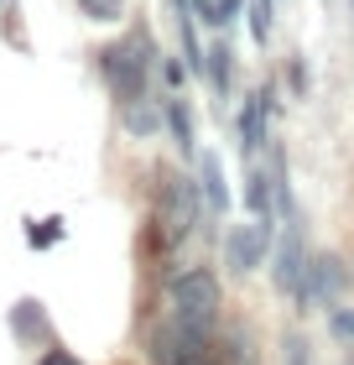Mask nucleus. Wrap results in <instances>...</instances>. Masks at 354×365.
Instances as JSON below:
<instances>
[{"label":"nucleus","mask_w":354,"mask_h":365,"mask_svg":"<svg viewBox=\"0 0 354 365\" xmlns=\"http://www.w3.org/2000/svg\"><path fill=\"white\" fill-rule=\"evenodd\" d=\"M219 308H224V287H219V272L214 267H188V272L167 277V319L182 324L188 334L214 339Z\"/></svg>","instance_id":"nucleus-1"},{"label":"nucleus","mask_w":354,"mask_h":365,"mask_svg":"<svg viewBox=\"0 0 354 365\" xmlns=\"http://www.w3.org/2000/svg\"><path fill=\"white\" fill-rule=\"evenodd\" d=\"M162 63V53L151 47V37L136 26L125 31L120 42H110L105 53H99V73H105L110 94L120 99V105H130V99H146L151 94V68Z\"/></svg>","instance_id":"nucleus-2"},{"label":"nucleus","mask_w":354,"mask_h":365,"mask_svg":"<svg viewBox=\"0 0 354 365\" xmlns=\"http://www.w3.org/2000/svg\"><path fill=\"white\" fill-rule=\"evenodd\" d=\"M204 209H209V204H204V188H198V178H188V173H162V188H157L162 251H177V245L198 230Z\"/></svg>","instance_id":"nucleus-3"},{"label":"nucleus","mask_w":354,"mask_h":365,"mask_svg":"<svg viewBox=\"0 0 354 365\" xmlns=\"http://www.w3.org/2000/svg\"><path fill=\"white\" fill-rule=\"evenodd\" d=\"M308 267H313V251H308V235H302V220L292 214L281 230V240H276V256H271V282H276V292H286L297 303L302 297V282H308Z\"/></svg>","instance_id":"nucleus-4"},{"label":"nucleus","mask_w":354,"mask_h":365,"mask_svg":"<svg viewBox=\"0 0 354 365\" xmlns=\"http://www.w3.org/2000/svg\"><path fill=\"white\" fill-rule=\"evenodd\" d=\"M146 355H151V365H214L209 339L204 334H188V329L172 324V319H162L157 329H151Z\"/></svg>","instance_id":"nucleus-5"},{"label":"nucleus","mask_w":354,"mask_h":365,"mask_svg":"<svg viewBox=\"0 0 354 365\" xmlns=\"http://www.w3.org/2000/svg\"><path fill=\"white\" fill-rule=\"evenodd\" d=\"M271 220H250V225H229V235H224V267L234 277H250V272H261L266 267V256H271Z\"/></svg>","instance_id":"nucleus-6"},{"label":"nucleus","mask_w":354,"mask_h":365,"mask_svg":"<svg viewBox=\"0 0 354 365\" xmlns=\"http://www.w3.org/2000/svg\"><path fill=\"white\" fill-rule=\"evenodd\" d=\"M349 287V267L333 251L313 256L308 282H302V297H297V313H313V308H339V292Z\"/></svg>","instance_id":"nucleus-7"},{"label":"nucleus","mask_w":354,"mask_h":365,"mask_svg":"<svg viewBox=\"0 0 354 365\" xmlns=\"http://www.w3.org/2000/svg\"><path fill=\"white\" fill-rule=\"evenodd\" d=\"M271 110H276V84H261L256 94H245L240 105V120H234V130H240V157H256L266 141V125H271Z\"/></svg>","instance_id":"nucleus-8"},{"label":"nucleus","mask_w":354,"mask_h":365,"mask_svg":"<svg viewBox=\"0 0 354 365\" xmlns=\"http://www.w3.org/2000/svg\"><path fill=\"white\" fill-rule=\"evenodd\" d=\"M120 125H125V136H136V141H151V136H162V125H167V105L162 99H130V105H120Z\"/></svg>","instance_id":"nucleus-9"},{"label":"nucleus","mask_w":354,"mask_h":365,"mask_svg":"<svg viewBox=\"0 0 354 365\" xmlns=\"http://www.w3.org/2000/svg\"><path fill=\"white\" fill-rule=\"evenodd\" d=\"M198 188H204L209 214H229V182H224V168H219V157H214V152L198 157Z\"/></svg>","instance_id":"nucleus-10"},{"label":"nucleus","mask_w":354,"mask_h":365,"mask_svg":"<svg viewBox=\"0 0 354 365\" xmlns=\"http://www.w3.org/2000/svg\"><path fill=\"white\" fill-rule=\"evenodd\" d=\"M245 204H250V220H271V209H276L271 168H250L245 173Z\"/></svg>","instance_id":"nucleus-11"},{"label":"nucleus","mask_w":354,"mask_h":365,"mask_svg":"<svg viewBox=\"0 0 354 365\" xmlns=\"http://www.w3.org/2000/svg\"><path fill=\"white\" fill-rule=\"evenodd\" d=\"M172 11H177V21L182 16H204L209 26H229L245 11V0H172Z\"/></svg>","instance_id":"nucleus-12"},{"label":"nucleus","mask_w":354,"mask_h":365,"mask_svg":"<svg viewBox=\"0 0 354 365\" xmlns=\"http://www.w3.org/2000/svg\"><path fill=\"white\" fill-rule=\"evenodd\" d=\"M162 105H167V130H172V146H177L182 157H193V152H198V141H193V115H188V99H182V94H167Z\"/></svg>","instance_id":"nucleus-13"},{"label":"nucleus","mask_w":354,"mask_h":365,"mask_svg":"<svg viewBox=\"0 0 354 365\" xmlns=\"http://www.w3.org/2000/svg\"><path fill=\"white\" fill-rule=\"evenodd\" d=\"M204 73H209V89H214V99H229V42H214V47H209Z\"/></svg>","instance_id":"nucleus-14"},{"label":"nucleus","mask_w":354,"mask_h":365,"mask_svg":"<svg viewBox=\"0 0 354 365\" xmlns=\"http://www.w3.org/2000/svg\"><path fill=\"white\" fill-rule=\"evenodd\" d=\"M11 329H16L21 339L42 334V329H47V313H42V303H31V297H21V303L11 308Z\"/></svg>","instance_id":"nucleus-15"},{"label":"nucleus","mask_w":354,"mask_h":365,"mask_svg":"<svg viewBox=\"0 0 354 365\" xmlns=\"http://www.w3.org/2000/svg\"><path fill=\"white\" fill-rule=\"evenodd\" d=\"M78 11L89 16L94 26H115L125 16V0H78Z\"/></svg>","instance_id":"nucleus-16"},{"label":"nucleus","mask_w":354,"mask_h":365,"mask_svg":"<svg viewBox=\"0 0 354 365\" xmlns=\"http://www.w3.org/2000/svg\"><path fill=\"white\" fill-rule=\"evenodd\" d=\"M271 21H276V0H256V6H250V37L266 42L271 37Z\"/></svg>","instance_id":"nucleus-17"},{"label":"nucleus","mask_w":354,"mask_h":365,"mask_svg":"<svg viewBox=\"0 0 354 365\" xmlns=\"http://www.w3.org/2000/svg\"><path fill=\"white\" fill-rule=\"evenodd\" d=\"M328 334L344 339V344H354V308H333L328 313Z\"/></svg>","instance_id":"nucleus-18"},{"label":"nucleus","mask_w":354,"mask_h":365,"mask_svg":"<svg viewBox=\"0 0 354 365\" xmlns=\"http://www.w3.org/2000/svg\"><path fill=\"white\" fill-rule=\"evenodd\" d=\"M229 365H261L256 360V344H250L245 329H240V334H229Z\"/></svg>","instance_id":"nucleus-19"},{"label":"nucleus","mask_w":354,"mask_h":365,"mask_svg":"<svg viewBox=\"0 0 354 365\" xmlns=\"http://www.w3.org/2000/svg\"><path fill=\"white\" fill-rule=\"evenodd\" d=\"M26 240H31V245H58V240H63V220H42V225H31V230H26Z\"/></svg>","instance_id":"nucleus-20"},{"label":"nucleus","mask_w":354,"mask_h":365,"mask_svg":"<svg viewBox=\"0 0 354 365\" xmlns=\"http://www.w3.org/2000/svg\"><path fill=\"white\" fill-rule=\"evenodd\" d=\"M37 365H83V360H78V355H68V350H47Z\"/></svg>","instance_id":"nucleus-21"},{"label":"nucleus","mask_w":354,"mask_h":365,"mask_svg":"<svg viewBox=\"0 0 354 365\" xmlns=\"http://www.w3.org/2000/svg\"><path fill=\"white\" fill-rule=\"evenodd\" d=\"M344 365H354V350H349V355H344Z\"/></svg>","instance_id":"nucleus-22"},{"label":"nucleus","mask_w":354,"mask_h":365,"mask_svg":"<svg viewBox=\"0 0 354 365\" xmlns=\"http://www.w3.org/2000/svg\"><path fill=\"white\" fill-rule=\"evenodd\" d=\"M349 287H354V267H349Z\"/></svg>","instance_id":"nucleus-23"}]
</instances>
